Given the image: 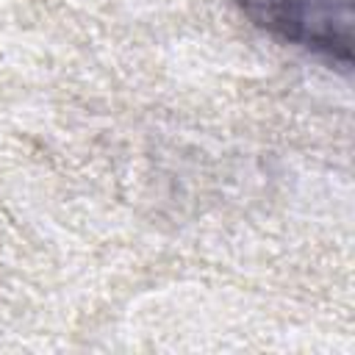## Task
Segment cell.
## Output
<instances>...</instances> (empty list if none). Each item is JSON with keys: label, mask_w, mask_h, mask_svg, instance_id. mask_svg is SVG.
<instances>
[{"label": "cell", "mask_w": 355, "mask_h": 355, "mask_svg": "<svg viewBox=\"0 0 355 355\" xmlns=\"http://www.w3.org/2000/svg\"><path fill=\"white\" fill-rule=\"evenodd\" d=\"M252 28L341 75L352 67V0H233Z\"/></svg>", "instance_id": "obj_1"}]
</instances>
